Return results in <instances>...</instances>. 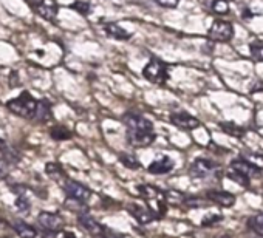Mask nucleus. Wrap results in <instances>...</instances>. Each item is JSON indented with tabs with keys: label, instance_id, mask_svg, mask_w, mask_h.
I'll return each mask as SVG.
<instances>
[{
	"label": "nucleus",
	"instance_id": "obj_14",
	"mask_svg": "<svg viewBox=\"0 0 263 238\" xmlns=\"http://www.w3.org/2000/svg\"><path fill=\"white\" fill-rule=\"evenodd\" d=\"M155 132H127V141L134 147H149L155 143Z\"/></svg>",
	"mask_w": 263,
	"mask_h": 238
},
{
	"label": "nucleus",
	"instance_id": "obj_32",
	"mask_svg": "<svg viewBox=\"0 0 263 238\" xmlns=\"http://www.w3.org/2000/svg\"><path fill=\"white\" fill-rule=\"evenodd\" d=\"M223 221V215L221 213H209L206 215L203 220H201V226L203 227H211L217 223H221Z\"/></svg>",
	"mask_w": 263,
	"mask_h": 238
},
{
	"label": "nucleus",
	"instance_id": "obj_38",
	"mask_svg": "<svg viewBox=\"0 0 263 238\" xmlns=\"http://www.w3.org/2000/svg\"><path fill=\"white\" fill-rule=\"evenodd\" d=\"M10 189L13 190V193L16 196H21V195L27 193V186H24V184H14V186H10Z\"/></svg>",
	"mask_w": 263,
	"mask_h": 238
},
{
	"label": "nucleus",
	"instance_id": "obj_36",
	"mask_svg": "<svg viewBox=\"0 0 263 238\" xmlns=\"http://www.w3.org/2000/svg\"><path fill=\"white\" fill-rule=\"evenodd\" d=\"M10 164L4 160V158H0V180H7L10 176Z\"/></svg>",
	"mask_w": 263,
	"mask_h": 238
},
{
	"label": "nucleus",
	"instance_id": "obj_18",
	"mask_svg": "<svg viewBox=\"0 0 263 238\" xmlns=\"http://www.w3.org/2000/svg\"><path fill=\"white\" fill-rule=\"evenodd\" d=\"M0 153L4 155V160L8 164H17L22 160V155L14 147H11L5 140H2V138H0Z\"/></svg>",
	"mask_w": 263,
	"mask_h": 238
},
{
	"label": "nucleus",
	"instance_id": "obj_10",
	"mask_svg": "<svg viewBox=\"0 0 263 238\" xmlns=\"http://www.w3.org/2000/svg\"><path fill=\"white\" fill-rule=\"evenodd\" d=\"M127 210L140 224H149V223L158 220L157 213L151 209V206H140L135 203H130V204H127Z\"/></svg>",
	"mask_w": 263,
	"mask_h": 238
},
{
	"label": "nucleus",
	"instance_id": "obj_9",
	"mask_svg": "<svg viewBox=\"0 0 263 238\" xmlns=\"http://www.w3.org/2000/svg\"><path fill=\"white\" fill-rule=\"evenodd\" d=\"M124 124L127 127V132H154L152 121L137 113H127L124 116Z\"/></svg>",
	"mask_w": 263,
	"mask_h": 238
},
{
	"label": "nucleus",
	"instance_id": "obj_19",
	"mask_svg": "<svg viewBox=\"0 0 263 238\" xmlns=\"http://www.w3.org/2000/svg\"><path fill=\"white\" fill-rule=\"evenodd\" d=\"M13 229H14V233L19 238H37L36 227L28 224V223H25V221H16L13 224Z\"/></svg>",
	"mask_w": 263,
	"mask_h": 238
},
{
	"label": "nucleus",
	"instance_id": "obj_37",
	"mask_svg": "<svg viewBox=\"0 0 263 238\" xmlns=\"http://www.w3.org/2000/svg\"><path fill=\"white\" fill-rule=\"evenodd\" d=\"M155 2H157L160 7H163V8L174 10V8H177V7H178L180 0H155Z\"/></svg>",
	"mask_w": 263,
	"mask_h": 238
},
{
	"label": "nucleus",
	"instance_id": "obj_34",
	"mask_svg": "<svg viewBox=\"0 0 263 238\" xmlns=\"http://www.w3.org/2000/svg\"><path fill=\"white\" fill-rule=\"evenodd\" d=\"M99 238H124V235L116 232V230H113V229H110V227H107V226H104Z\"/></svg>",
	"mask_w": 263,
	"mask_h": 238
},
{
	"label": "nucleus",
	"instance_id": "obj_11",
	"mask_svg": "<svg viewBox=\"0 0 263 238\" xmlns=\"http://www.w3.org/2000/svg\"><path fill=\"white\" fill-rule=\"evenodd\" d=\"M204 198L209 203L217 204L220 207H226V209L232 207L235 204V201H237L235 195L231 193V192H228V190H208L204 193Z\"/></svg>",
	"mask_w": 263,
	"mask_h": 238
},
{
	"label": "nucleus",
	"instance_id": "obj_2",
	"mask_svg": "<svg viewBox=\"0 0 263 238\" xmlns=\"http://www.w3.org/2000/svg\"><path fill=\"white\" fill-rule=\"evenodd\" d=\"M36 221H37L39 227L42 229V232L50 233V235H56V233L62 232L64 227H65L64 218H62L59 213H56V212L44 210V212H41V213L37 215Z\"/></svg>",
	"mask_w": 263,
	"mask_h": 238
},
{
	"label": "nucleus",
	"instance_id": "obj_23",
	"mask_svg": "<svg viewBox=\"0 0 263 238\" xmlns=\"http://www.w3.org/2000/svg\"><path fill=\"white\" fill-rule=\"evenodd\" d=\"M64 207L73 213H78V215H84L88 212V206L87 203L84 201H78V200H73V198H65L64 201Z\"/></svg>",
	"mask_w": 263,
	"mask_h": 238
},
{
	"label": "nucleus",
	"instance_id": "obj_35",
	"mask_svg": "<svg viewBox=\"0 0 263 238\" xmlns=\"http://www.w3.org/2000/svg\"><path fill=\"white\" fill-rule=\"evenodd\" d=\"M251 54L254 59L263 62V45L261 44H252L251 45Z\"/></svg>",
	"mask_w": 263,
	"mask_h": 238
},
{
	"label": "nucleus",
	"instance_id": "obj_1",
	"mask_svg": "<svg viewBox=\"0 0 263 238\" xmlns=\"http://www.w3.org/2000/svg\"><path fill=\"white\" fill-rule=\"evenodd\" d=\"M7 108L13 114L21 116L24 119H34L36 108H37V99H34L30 91H22L17 97L10 99L7 102Z\"/></svg>",
	"mask_w": 263,
	"mask_h": 238
},
{
	"label": "nucleus",
	"instance_id": "obj_40",
	"mask_svg": "<svg viewBox=\"0 0 263 238\" xmlns=\"http://www.w3.org/2000/svg\"><path fill=\"white\" fill-rule=\"evenodd\" d=\"M214 238H232V236H229V235H218V236H214Z\"/></svg>",
	"mask_w": 263,
	"mask_h": 238
},
{
	"label": "nucleus",
	"instance_id": "obj_33",
	"mask_svg": "<svg viewBox=\"0 0 263 238\" xmlns=\"http://www.w3.org/2000/svg\"><path fill=\"white\" fill-rule=\"evenodd\" d=\"M228 178L231 180V181H235L237 184H240V186H243V187H248L249 184H251V180H248V178H245V176H241V175H238V173H235V172H232V170H228Z\"/></svg>",
	"mask_w": 263,
	"mask_h": 238
},
{
	"label": "nucleus",
	"instance_id": "obj_8",
	"mask_svg": "<svg viewBox=\"0 0 263 238\" xmlns=\"http://www.w3.org/2000/svg\"><path fill=\"white\" fill-rule=\"evenodd\" d=\"M228 170H232V172H235V173H238V175H241V176H245L248 180H251L254 176H258L261 173V169L257 164H254L249 160H246V158L232 160Z\"/></svg>",
	"mask_w": 263,
	"mask_h": 238
},
{
	"label": "nucleus",
	"instance_id": "obj_26",
	"mask_svg": "<svg viewBox=\"0 0 263 238\" xmlns=\"http://www.w3.org/2000/svg\"><path fill=\"white\" fill-rule=\"evenodd\" d=\"M14 206H16V210H17L19 213H24V215L30 213V210H31V201L27 198V195L16 196V203H14Z\"/></svg>",
	"mask_w": 263,
	"mask_h": 238
},
{
	"label": "nucleus",
	"instance_id": "obj_30",
	"mask_svg": "<svg viewBox=\"0 0 263 238\" xmlns=\"http://www.w3.org/2000/svg\"><path fill=\"white\" fill-rule=\"evenodd\" d=\"M70 8H71L73 11L82 14V16H87V14L91 13V5H90L88 2H82V0H78V2H74Z\"/></svg>",
	"mask_w": 263,
	"mask_h": 238
},
{
	"label": "nucleus",
	"instance_id": "obj_22",
	"mask_svg": "<svg viewBox=\"0 0 263 238\" xmlns=\"http://www.w3.org/2000/svg\"><path fill=\"white\" fill-rule=\"evenodd\" d=\"M246 226H248V229L251 232H254L255 235L263 238V212L249 216L248 221H246Z\"/></svg>",
	"mask_w": 263,
	"mask_h": 238
},
{
	"label": "nucleus",
	"instance_id": "obj_13",
	"mask_svg": "<svg viewBox=\"0 0 263 238\" xmlns=\"http://www.w3.org/2000/svg\"><path fill=\"white\" fill-rule=\"evenodd\" d=\"M175 167V161L167 156V155H160L158 158H155L149 166H147V172L152 175H167L174 170Z\"/></svg>",
	"mask_w": 263,
	"mask_h": 238
},
{
	"label": "nucleus",
	"instance_id": "obj_7",
	"mask_svg": "<svg viewBox=\"0 0 263 238\" xmlns=\"http://www.w3.org/2000/svg\"><path fill=\"white\" fill-rule=\"evenodd\" d=\"M208 37L215 42H229L234 37V27L226 21H215L209 28Z\"/></svg>",
	"mask_w": 263,
	"mask_h": 238
},
{
	"label": "nucleus",
	"instance_id": "obj_5",
	"mask_svg": "<svg viewBox=\"0 0 263 238\" xmlns=\"http://www.w3.org/2000/svg\"><path fill=\"white\" fill-rule=\"evenodd\" d=\"M62 190H64L67 198H73V200H78V201L87 203L91 198V190L87 186H84L79 181L70 180V178H67L62 183Z\"/></svg>",
	"mask_w": 263,
	"mask_h": 238
},
{
	"label": "nucleus",
	"instance_id": "obj_21",
	"mask_svg": "<svg viewBox=\"0 0 263 238\" xmlns=\"http://www.w3.org/2000/svg\"><path fill=\"white\" fill-rule=\"evenodd\" d=\"M104 30H105L107 36H110V37H113L116 41H127V39L132 37V34L128 31H125L124 28H121L118 24H107L104 27Z\"/></svg>",
	"mask_w": 263,
	"mask_h": 238
},
{
	"label": "nucleus",
	"instance_id": "obj_20",
	"mask_svg": "<svg viewBox=\"0 0 263 238\" xmlns=\"http://www.w3.org/2000/svg\"><path fill=\"white\" fill-rule=\"evenodd\" d=\"M45 173L48 178H51L56 183H64L67 180L65 170L58 163H47L45 164Z\"/></svg>",
	"mask_w": 263,
	"mask_h": 238
},
{
	"label": "nucleus",
	"instance_id": "obj_6",
	"mask_svg": "<svg viewBox=\"0 0 263 238\" xmlns=\"http://www.w3.org/2000/svg\"><path fill=\"white\" fill-rule=\"evenodd\" d=\"M28 5L31 7V10L39 14L42 19L48 21V22H53L58 16V5L53 2V0H27Z\"/></svg>",
	"mask_w": 263,
	"mask_h": 238
},
{
	"label": "nucleus",
	"instance_id": "obj_3",
	"mask_svg": "<svg viewBox=\"0 0 263 238\" xmlns=\"http://www.w3.org/2000/svg\"><path fill=\"white\" fill-rule=\"evenodd\" d=\"M143 76H144L149 82H152V84H164V82L169 79V70H167V65H166L163 61L154 57V59H151V62L144 67Z\"/></svg>",
	"mask_w": 263,
	"mask_h": 238
},
{
	"label": "nucleus",
	"instance_id": "obj_28",
	"mask_svg": "<svg viewBox=\"0 0 263 238\" xmlns=\"http://www.w3.org/2000/svg\"><path fill=\"white\" fill-rule=\"evenodd\" d=\"M209 201L204 196L201 198V196H195V195L194 196H186L184 195V200H183V204L187 206V207H206Z\"/></svg>",
	"mask_w": 263,
	"mask_h": 238
},
{
	"label": "nucleus",
	"instance_id": "obj_31",
	"mask_svg": "<svg viewBox=\"0 0 263 238\" xmlns=\"http://www.w3.org/2000/svg\"><path fill=\"white\" fill-rule=\"evenodd\" d=\"M212 11L218 16H224L229 13V4L226 2V0H215V2L212 4Z\"/></svg>",
	"mask_w": 263,
	"mask_h": 238
},
{
	"label": "nucleus",
	"instance_id": "obj_25",
	"mask_svg": "<svg viewBox=\"0 0 263 238\" xmlns=\"http://www.w3.org/2000/svg\"><path fill=\"white\" fill-rule=\"evenodd\" d=\"M50 136H51L53 140H56V141H67V140H70L73 135H71V132H70L67 127H64V126H56V127H53V129L50 130Z\"/></svg>",
	"mask_w": 263,
	"mask_h": 238
},
{
	"label": "nucleus",
	"instance_id": "obj_24",
	"mask_svg": "<svg viewBox=\"0 0 263 238\" xmlns=\"http://www.w3.org/2000/svg\"><path fill=\"white\" fill-rule=\"evenodd\" d=\"M119 161L128 170H140L141 169L140 160L132 153H119Z\"/></svg>",
	"mask_w": 263,
	"mask_h": 238
},
{
	"label": "nucleus",
	"instance_id": "obj_17",
	"mask_svg": "<svg viewBox=\"0 0 263 238\" xmlns=\"http://www.w3.org/2000/svg\"><path fill=\"white\" fill-rule=\"evenodd\" d=\"M34 119L41 124H45L48 121L53 119V110H51V104L47 101V99H42V101H37V108H36V114H34Z\"/></svg>",
	"mask_w": 263,
	"mask_h": 238
},
{
	"label": "nucleus",
	"instance_id": "obj_16",
	"mask_svg": "<svg viewBox=\"0 0 263 238\" xmlns=\"http://www.w3.org/2000/svg\"><path fill=\"white\" fill-rule=\"evenodd\" d=\"M137 190H138L140 196H143L146 201H158V200L164 198V192L151 184H140V186H137Z\"/></svg>",
	"mask_w": 263,
	"mask_h": 238
},
{
	"label": "nucleus",
	"instance_id": "obj_29",
	"mask_svg": "<svg viewBox=\"0 0 263 238\" xmlns=\"http://www.w3.org/2000/svg\"><path fill=\"white\" fill-rule=\"evenodd\" d=\"M0 238H14L13 226L4 218H0Z\"/></svg>",
	"mask_w": 263,
	"mask_h": 238
},
{
	"label": "nucleus",
	"instance_id": "obj_39",
	"mask_svg": "<svg viewBox=\"0 0 263 238\" xmlns=\"http://www.w3.org/2000/svg\"><path fill=\"white\" fill-rule=\"evenodd\" d=\"M64 236H65V238H76L71 232H64Z\"/></svg>",
	"mask_w": 263,
	"mask_h": 238
},
{
	"label": "nucleus",
	"instance_id": "obj_27",
	"mask_svg": "<svg viewBox=\"0 0 263 238\" xmlns=\"http://www.w3.org/2000/svg\"><path fill=\"white\" fill-rule=\"evenodd\" d=\"M220 127H221V130L224 133L232 135V136H237V138H240L245 133V130L241 127H238L237 124H234V123H220Z\"/></svg>",
	"mask_w": 263,
	"mask_h": 238
},
{
	"label": "nucleus",
	"instance_id": "obj_12",
	"mask_svg": "<svg viewBox=\"0 0 263 238\" xmlns=\"http://www.w3.org/2000/svg\"><path fill=\"white\" fill-rule=\"evenodd\" d=\"M171 123L178 127V129H183V130H194L197 127H200V121L192 116L191 113L187 111H177V113H172L171 114Z\"/></svg>",
	"mask_w": 263,
	"mask_h": 238
},
{
	"label": "nucleus",
	"instance_id": "obj_15",
	"mask_svg": "<svg viewBox=\"0 0 263 238\" xmlns=\"http://www.w3.org/2000/svg\"><path fill=\"white\" fill-rule=\"evenodd\" d=\"M78 224H79L85 232H88V235L96 236V238H99V235H101V232H102V229H104V224H101L95 216H91V215H88V213L79 215Z\"/></svg>",
	"mask_w": 263,
	"mask_h": 238
},
{
	"label": "nucleus",
	"instance_id": "obj_4",
	"mask_svg": "<svg viewBox=\"0 0 263 238\" xmlns=\"http://www.w3.org/2000/svg\"><path fill=\"white\" fill-rule=\"evenodd\" d=\"M217 170H218V163H215L214 160H209V158H197L189 166V175L197 180L208 178V176L214 175Z\"/></svg>",
	"mask_w": 263,
	"mask_h": 238
}]
</instances>
